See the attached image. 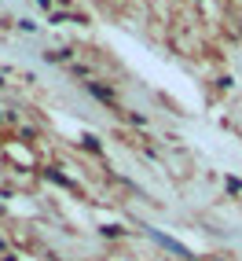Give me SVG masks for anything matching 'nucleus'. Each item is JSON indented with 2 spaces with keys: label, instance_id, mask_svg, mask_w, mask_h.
I'll return each instance as SVG.
<instances>
[]
</instances>
